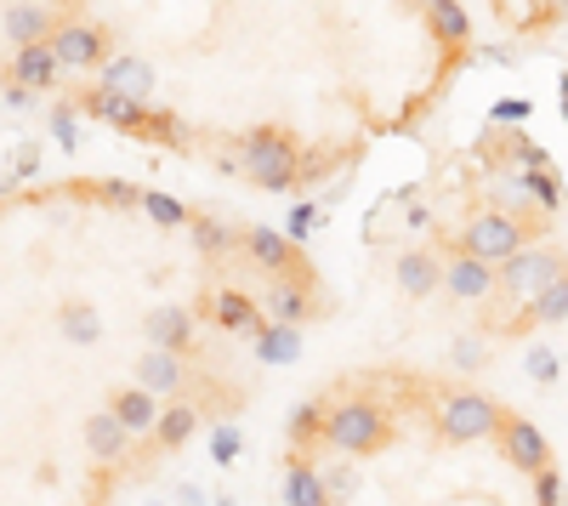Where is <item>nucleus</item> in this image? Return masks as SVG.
Returning <instances> with one entry per match:
<instances>
[{
    "label": "nucleus",
    "mask_w": 568,
    "mask_h": 506,
    "mask_svg": "<svg viewBox=\"0 0 568 506\" xmlns=\"http://www.w3.org/2000/svg\"><path fill=\"white\" fill-rule=\"evenodd\" d=\"M239 154H245V177H250L256 188H268V193H291V188H296L301 149H296L284 131H250L245 143H239Z\"/></svg>",
    "instance_id": "obj_1"
},
{
    "label": "nucleus",
    "mask_w": 568,
    "mask_h": 506,
    "mask_svg": "<svg viewBox=\"0 0 568 506\" xmlns=\"http://www.w3.org/2000/svg\"><path fill=\"white\" fill-rule=\"evenodd\" d=\"M324 444L341 449V456H369V449L387 444V415L364 399H347L324 415Z\"/></svg>",
    "instance_id": "obj_2"
},
{
    "label": "nucleus",
    "mask_w": 568,
    "mask_h": 506,
    "mask_svg": "<svg viewBox=\"0 0 568 506\" xmlns=\"http://www.w3.org/2000/svg\"><path fill=\"white\" fill-rule=\"evenodd\" d=\"M563 268H568V257H563V250H552V245L511 250V257L500 262V291H506L511 302H534Z\"/></svg>",
    "instance_id": "obj_3"
},
{
    "label": "nucleus",
    "mask_w": 568,
    "mask_h": 506,
    "mask_svg": "<svg viewBox=\"0 0 568 506\" xmlns=\"http://www.w3.org/2000/svg\"><path fill=\"white\" fill-rule=\"evenodd\" d=\"M523 239H529V222L523 216H511V211H483V216H472L466 222V234H461V245L472 250V257H483V262H506L511 250H523Z\"/></svg>",
    "instance_id": "obj_4"
},
{
    "label": "nucleus",
    "mask_w": 568,
    "mask_h": 506,
    "mask_svg": "<svg viewBox=\"0 0 568 506\" xmlns=\"http://www.w3.org/2000/svg\"><path fill=\"white\" fill-rule=\"evenodd\" d=\"M500 410H495V399H483V392H449L443 399V410H438V427H443V438H454V444H477V438H489V433H500Z\"/></svg>",
    "instance_id": "obj_5"
},
{
    "label": "nucleus",
    "mask_w": 568,
    "mask_h": 506,
    "mask_svg": "<svg viewBox=\"0 0 568 506\" xmlns=\"http://www.w3.org/2000/svg\"><path fill=\"white\" fill-rule=\"evenodd\" d=\"M443 285H449L454 302H483V296H495L500 268L483 262V257H472L466 245H454V257H449V268H443Z\"/></svg>",
    "instance_id": "obj_6"
},
{
    "label": "nucleus",
    "mask_w": 568,
    "mask_h": 506,
    "mask_svg": "<svg viewBox=\"0 0 568 506\" xmlns=\"http://www.w3.org/2000/svg\"><path fill=\"white\" fill-rule=\"evenodd\" d=\"M500 444H506V461L518 467V472H540V467H552V444H546V433L534 427V421H523V415H506L500 421Z\"/></svg>",
    "instance_id": "obj_7"
},
{
    "label": "nucleus",
    "mask_w": 568,
    "mask_h": 506,
    "mask_svg": "<svg viewBox=\"0 0 568 506\" xmlns=\"http://www.w3.org/2000/svg\"><path fill=\"white\" fill-rule=\"evenodd\" d=\"M57 74H63V58H57L51 35H46V40L17 46V58H12V80H23V86H35V92H51V86H57Z\"/></svg>",
    "instance_id": "obj_8"
},
{
    "label": "nucleus",
    "mask_w": 568,
    "mask_h": 506,
    "mask_svg": "<svg viewBox=\"0 0 568 506\" xmlns=\"http://www.w3.org/2000/svg\"><path fill=\"white\" fill-rule=\"evenodd\" d=\"M51 46H57V58H63V69L108 63L103 58V30H92V23H63V30H51Z\"/></svg>",
    "instance_id": "obj_9"
},
{
    "label": "nucleus",
    "mask_w": 568,
    "mask_h": 506,
    "mask_svg": "<svg viewBox=\"0 0 568 506\" xmlns=\"http://www.w3.org/2000/svg\"><path fill=\"white\" fill-rule=\"evenodd\" d=\"M80 108L92 120H108V126H120V131H137L142 137V126H149V103H131V97H120V92H108V86H97L92 97H80Z\"/></svg>",
    "instance_id": "obj_10"
},
{
    "label": "nucleus",
    "mask_w": 568,
    "mask_h": 506,
    "mask_svg": "<svg viewBox=\"0 0 568 506\" xmlns=\"http://www.w3.org/2000/svg\"><path fill=\"white\" fill-rule=\"evenodd\" d=\"M245 250H250V257L262 262L268 273H296V279H301L296 239H291V234H279V228H250V234H245Z\"/></svg>",
    "instance_id": "obj_11"
},
{
    "label": "nucleus",
    "mask_w": 568,
    "mask_h": 506,
    "mask_svg": "<svg viewBox=\"0 0 568 506\" xmlns=\"http://www.w3.org/2000/svg\"><path fill=\"white\" fill-rule=\"evenodd\" d=\"M103 86L120 92V97H131V103H149L154 69H149V58H108V63H103Z\"/></svg>",
    "instance_id": "obj_12"
},
{
    "label": "nucleus",
    "mask_w": 568,
    "mask_h": 506,
    "mask_svg": "<svg viewBox=\"0 0 568 506\" xmlns=\"http://www.w3.org/2000/svg\"><path fill=\"white\" fill-rule=\"evenodd\" d=\"M182 376L188 370H182V353L177 348H149V353L137 358V381L149 387V392H177Z\"/></svg>",
    "instance_id": "obj_13"
},
{
    "label": "nucleus",
    "mask_w": 568,
    "mask_h": 506,
    "mask_svg": "<svg viewBox=\"0 0 568 506\" xmlns=\"http://www.w3.org/2000/svg\"><path fill=\"white\" fill-rule=\"evenodd\" d=\"M284 501H291V506H324L330 501V478L307 456H296L291 467H284Z\"/></svg>",
    "instance_id": "obj_14"
},
{
    "label": "nucleus",
    "mask_w": 568,
    "mask_h": 506,
    "mask_svg": "<svg viewBox=\"0 0 568 506\" xmlns=\"http://www.w3.org/2000/svg\"><path fill=\"white\" fill-rule=\"evenodd\" d=\"M256 358L262 364H296L301 358V330L291 319H268L256 330Z\"/></svg>",
    "instance_id": "obj_15"
},
{
    "label": "nucleus",
    "mask_w": 568,
    "mask_h": 506,
    "mask_svg": "<svg viewBox=\"0 0 568 506\" xmlns=\"http://www.w3.org/2000/svg\"><path fill=\"white\" fill-rule=\"evenodd\" d=\"M126 438H131V427H126L120 415H114V404H108L103 415L85 421V444H92L97 461H120V456H126Z\"/></svg>",
    "instance_id": "obj_16"
},
{
    "label": "nucleus",
    "mask_w": 568,
    "mask_h": 506,
    "mask_svg": "<svg viewBox=\"0 0 568 506\" xmlns=\"http://www.w3.org/2000/svg\"><path fill=\"white\" fill-rule=\"evenodd\" d=\"M149 342L182 353L193 342V314H188V307H154V314H149Z\"/></svg>",
    "instance_id": "obj_17"
},
{
    "label": "nucleus",
    "mask_w": 568,
    "mask_h": 506,
    "mask_svg": "<svg viewBox=\"0 0 568 506\" xmlns=\"http://www.w3.org/2000/svg\"><path fill=\"white\" fill-rule=\"evenodd\" d=\"M398 285H404L410 296H433V291L443 285L433 250H404V257H398Z\"/></svg>",
    "instance_id": "obj_18"
},
{
    "label": "nucleus",
    "mask_w": 568,
    "mask_h": 506,
    "mask_svg": "<svg viewBox=\"0 0 568 506\" xmlns=\"http://www.w3.org/2000/svg\"><path fill=\"white\" fill-rule=\"evenodd\" d=\"M154 399H159V392H149V387L137 381V387H126L120 399H114V415H120L131 433H154V421H159V404Z\"/></svg>",
    "instance_id": "obj_19"
},
{
    "label": "nucleus",
    "mask_w": 568,
    "mask_h": 506,
    "mask_svg": "<svg viewBox=\"0 0 568 506\" xmlns=\"http://www.w3.org/2000/svg\"><path fill=\"white\" fill-rule=\"evenodd\" d=\"M211 314H216V325L222 330H262V314H256V302L250 296H239V291H216L211 296Z\"/></svg>",
    "instance_id": "obj_20"
},
{
    "label": "nucleus",
    "mask_w": 568,
    "mask_h": 506,
    "mask_svg": "<svg viewBox=\"0 0 568 506\" xmlns=\"http://www.w3.org/2000/svg\"><path fill=\"white\" fill-rule=\"evenodd\" d=\"M426 17H433L438 40H449V46H466V40H472V17H466L461 0H433V7H426Z\"/></svg>",
    "instance_id": "obj_21"
},
{
    "label": "nucleus",
    "mask_w": 568,
    "mask_h": 506,
    "mask_svg": "<svg viewBox=\"0 0 568 506\" xmlns=\"http://www.w3.org/2000/svg\"><path fill=\"white\" fill-rule=\"evenodd\" d=\"M199 433V410H188V404H170V410H159V421H154V444L159 449H177V444H188Z\"/></svg>",
    "instance_id": "obj_22"
},
{
    "label": "nucleus",
    "mask_w": 568,
    "mask_h": 506,
    "mask_svg": "<svg viewBox=\"0 0 568 506\" xmlns=\"http://www.w3.org/2000/svg\"><path fill=\"white\" fill-rule=\"evenodd\" d=\"M312 314V302H307V291H301V279L291 273L284 285H273L268 291V319H291V325H301Z\"/></svg>",
    "instance_id": "obj_23"
},
{
    "label": "nucleus",
    "mask_w": 568,
    "mask_h": 506,
    "mask_svg": "<svg viewBox=\"0 0 568 506\" xmlns=\"http://www.w3.org/2000/svg\"><path fill=\"white\" fill-rule=\"evenodd\" d=\"M529 319H534V325H563V319H568V268L529 302Z\"/></svg>",
    "instance_id": "obj_24"
},
{
    "label": "nucleus",
    "mask_w": 568,
    "mask_h": 506,
    "mask_svg": "<svg viewBox=\"0 0 568 506\" xmlns=\"http://www.w3.org/2000/svg\"><path fill=\"white\" fill-rule=\"evenodd\" d=\"M57 325H63V336L74 348H92L97 336H103V319H97V307H85V302H69L63 314H57Z\"/></svg>",
    "instance_id": "obj_25"
},
{
    "label": "nucleus",
    "mask_w": 568,
    "mask_h": 506,
    "mask_svg": "<svg viewBox=\"0 0 568 506\" xmlns=\"http://www.w3.org/2000/svg\"><path fill=\"white\" fill-rule=\"evenodd\" d=\"M7 35H12L17 46H28V40H46V35H51V12H46V7H35V0H28V7H12V17H7Z\"/></svg>",
    "instance_id": "obj_26"
},
{
    "label": "nucleus",
    "mask_w": 568,
    "mask_h": 506,
    "mask_svg": "<svg viewBox=\"0 0 568 506\" xmlns=\"http://www.w3.org/2000/svg\"><path fill=\"white\" fill-rule=\"evenodd\" d=\"M523 183H529V200L546 211V216H557L563 211V177H557V165H540V172H523Z\"/></svg>",
    "instance_id": "obj_27"
},
{
    "label": "nucleus",
    "mask_w": 568,
    "mask_h": 506,
    "mask_svg": "<svg viewBox=\"0 0 568 506\" xmlns=\"http://www.w3.org/2000/svg\"><path fill=\"white\" fill-rule=\"evenodd\" d=\"M142 211H149V222H159V228H188V222H193V211L182 200L154 193V188H142Z\"/></svg>",
    "instance_id": "obj_28"
},
{
    "label": "nucleus",
    "mask_w": 568,
    "mask_h": 506,
    "mask_svg": "<svg viewBox=\"0 0 568 506\" xmlns=\"http://www.w3.org/2000/svg\"><path fill=\"white\" fill-rule=\"evenodd\" d=\"M500 154L518 165V172H540V165H552V154L540 149V143H529L523 131H500Z\"/></svg>",
    "instance_id": "obj_29"
},
{
    "label": "nucleus",
    "mask_w": 568,
    "mask_h": 506,
    "mask_svg": "<svg viewBox=\"0 0 568 506\" xmlns=\"http://www.w3.org/2000/svg\"><path fill=\"white\" fill-rule=\"evenodd\" d=\"M188 228H193V239H199V250H205V257H222V250L234 245V228H227L222 216H193Z\"/></svg>",
    "instance_id": "obj_30"
},
{
    "label": "nucleus",
    "mask_w": 568,
    "mask_h": 506,
    "mask_svg": "<svg viewBox=\"0 0 568 506\" xmlns=\"http://www.w3.org/2000/svg\"><path fill=\"white\" fill-rule=\"evenodd\" d=\"M239 449H245L239 421H216V427H211V456H216V467H234Z\"/></svg>",
    "instance_id": "obj_31"
},
{
    "label": "nucleus",
    "mask_w": 568,
    "mask_h": 506,
    "mask_svg": "<svg viewBox=\"0 0 568 506\" xmlns=\"http://www.w3.org/2000/svg\"><path fill=\"white\" fill-rule=\"evenodd\" d=\"M324 415L330 410H319V404H296V415H291V444L301 449L312 438H324Z\"/></svg>",
    "instance_id": "obj_32"
},
{
    "label": "nucleus",
    "mask_w": 568,
    "mask_h": 506,
    "mask_svg": "<svg viewBox=\"0 0 568 506\" xmlns=\"http://www.w3.org/2000/svg\"><path fill=\"white\" fill-rule=\"evenodd\" d=\"M523 370H529V381H540V387H552V381H557V370H563V364H557V353H552V348H529V358H523Z\"/></svg>",
    "instance_id": "obj_33"
},
{
    "label": "nucleus",
    "mask_w": 568,
    "mask_h": 506,
    "mask_svg": "<svg viewBox=\"0 0 568 506\" xmlns=\"http://www.w3.org/2000/svg\"><path fill=\"white\" fill-rule=\"evenodd\" d=\"M142 137H154V143H182V137H188V126H182L177 115H149Z\"/></svg>",
    "instance_id": "obj_34"
},
{
    "label": "nucleus",
    "mask_w": 568,
    "mask_h": 506,
    "mask_svg": "<svg viewBox=\"0 0 568 506\" xmlns=\"http://www.w3.org/2000/svg\"><path fill=\"white\" fill-rule=\"evenodd\" d=\"M51 137H57V149H80V126H74V108H51Z\"/></svg>",
    "instance_id": "obj_35"
},
{
    "label": "nucleus",
    "mask_w": 568,
    "mask_h": 506,
    "mask_svg": "<svg viewBox=\"0 0 568 506\" xmlns=\"http://www.w3.org/2000/svg\"><path fill=\"white\" fill-rule=\"evenodd\" d=\"M319 216H324L319 205H296V211H291V222H284V234H291V239L301 245V239H312V228H319Z\"/></svg>",
    "instance_id": "obj_36"
},
{
    "label": "nucleus",
    "mask_w": 568,
    "mask_h": 506,
    "mask_svg": "<svg viewBox=\"0 0 568 506\" xmlns=\"http://www.w3.org/2000/svg\"><path fill=\"white\" fill-rule=\"evenodd\" d=\"M449 358H454V370H477V364L489 358V348H483L477 336H461V342H454V353H449Z\"/></svg>",
    "instance_id": "obj_37"
},
{
    "label": "nucleus",
    "mask_w": 568,
    "mask_h": 506,
    "mask_svg": "<svg viewBox=\"0 0 568 506\" xmlns=\"http://www.w3.org/2000/svg\"><path fill=\"white\" fill-rule=\"evenodd\" d=\"M330 154H319V149H301V165H296V183H319L324 172H330Z\"/></svg>",
    "instance_id": "obj_38"
},
{
    "label": "nucleus",
    "mask_w": 568,
    "mask_h": 506,
    "mask_svg": "<svg viewBox=\"0 0 568 506\" xmlns=\"http://www.w3.org/2000/svg\"><path fill=\"white\" fill-rule=\"evenodd\" d=\"M534 501H540V506H552V501H563V478H557L552 467H540V472H534Z\"/></svg>",
    "instance_id": "obj_39"
},
{
    "label": "nucleus",
    "mask_w": 568,
    "mask_h": 506,
    "mask_svg": "<svg viewBox=\"0 0 568 506\" xmlns=\"http://www.w3.org/2000/svg\"><path fill=\"white\" fill-rule=\"evenodd\" d=\"M103 200L108 205H142V188L137 183H103Z\"/></svg>",
    "instance_id": "obj_40"
},
{
    "label": "nucleus",
    "mask_w": 568,
    "mask_h": 506,
    "mask_svg": "<svg viewBox=\"0 0 568 506\" xmlns=\"http://www.w3.org/2000/svg\"><path fill=\"white\" fill-rule=\"evenodd\" d=\"M518 120H529V103H523V97L495 103V126H518Z\"/></svg>",
    "instance_id": "obj_41"
},
{
    "label": "nucleus",
    "mask_w": 568,
    "mask_h": 506,
    "mask_svg": "<svg viewBox=\"0 0 568 506\" xmlns=\"http://www.w3.org/2000/svg\"><path fill=\"white\" fill-rule=\"evenodd\" d=\"M0 103H7V108H35V86H23V80H12V86L0 92Z\"/></svg>",
    "instance_id": "obj_42"
},
{
    "label": "nucleus",
    "mask_w": 568,
    "mask_h": 506,
    "mask_svg": "<svg viewBox=\"0 0 568 506\" xmlns=\"http://www.w3.org/2000/svg\"><path fill=\"white\" fill-rule=\"evenodd\" d=\"M330 495H353V472H347V467L330 472Z\"/></svg>",
    "instance_id": "obj_43"
},
{
    "label": "nucleus",
    "mask_w": 568,
    "mask_h": 506,
    "mask_svg": "<svg viewBox=\"0 0 568 506\" xmlns=\"http://www.w3.org/2000/svg\"><path fill=\"white\" fill-rule=\"evenodd\" d=\"M170 501H205V490H193V484H177V490H170Z\"/></svg>",
    "instance_id": "obj_44"
},
{
    "label": "nucleus",
    "mask_w": 568,
    "mask_h": 506,
    "mask_svg": "<svg viewBox=\"0 0 568 506\" xmlns=\"http://www.w3.org/2000/svg\"><path fill=\"white\" fill-rule=\"evenodd\" d=\"M540 7H546V12H568V0H540Z\"/></svg>",
    "instance_id": "obj_45"
},
{
    "label": "nucleus",
    "mask_w": 568,
    "mask_h": 506,
    "mask_svg": "<svg viewBox=\"0 0 568 506\" xmlns=\"http://www.w3.org/2000/svg\"><path fill=\"white\" fill-rule=\"evenodd\" d=\"M563 120H568V74H563Z\"/></svg>",
    "instance_id": "obj_46"
},
{
    "label": "nucleus",
    "mask_w": 568,
    "mask_h": 506,
    "mask_svg": "<svg viewBox=\"0 0 568 506\" xmlns=\"http://www.w3.org/2000/svg\"><path fill=\"white\" fill-rule=\"evenodd\" d=\"M415 7H421V12H426V7H433V0H415Z\"/></svg>",
    "instance_id": "obj_47"
}]
</instances>
